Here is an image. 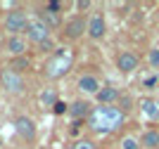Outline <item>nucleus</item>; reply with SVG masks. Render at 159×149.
I'll list each match as a JSON object with an SVG mask.
<instances>
[{
    "label": "nucleus",
    "instance_id": "1",
    "mask_svg": "<svg viewBox=\"0 0 159 149\" xmlns=\"http://www.w3.org/2000/svg\"><path fill=\"white\" fill-rule=\"evenodd\" d=\"M124 118L126 114L119 111V107H93L90 111V116H88V128L93 130V133H100V135H107V133H114V130H119L124 125Z\"/></svg>",
    "mask_w": 159,
    "mask_h": 149
},
{
    "label": "nucleus",
    "instance_id": "2",
    "mask_svg": "<svg viewBox=\"0 0 159 149\" xmlns=\"http://www.w3.org/2000/svg\"><path fill=\"white\" fill-rule=\"evenodd\" d=\"M71 66H74V52L69 47H57L55 55H50L48 62L43 64V73L50 81H60L71 71Z\"/></svg>",
    "mask_w": 159,
    "mask_h": 149
},
{
    "label": "nucleus",
    "instance_id": "3",
    "mask_svg": "<svg viewBox=\"0 0 159 149\" xmlns=\"http://www.w3.org/2000/svg\"><path fill=\"white\" fill-rule=\"evenodd\" d=\"M29 21L31 19H29V14L24 12L21 7H12V10L5 14V19H2V28H5L10 36H24Z\"/></svg>",
    "mask_w": 159,
    "mask_h": 149
},
{
    "label": "nucleus",
    "instance_id": "4",
    "mask_svg": "<svg viewBox=\"0 0 159 149\" xmlns=\"http://www.w3.org/2000/svg\"><path fill=\"white\" fill-rule=\"evenodd\" d=\"M0 88L10 95H24L26 92V78L19 73L10 71V69H0Z\"/></svg>",
    "mask_w": 159,
    "mask_h": 149
},
{
    "label": "nucleus",
    "instance_id": "5",
    "mask_svg": "<svg viewBox=\"0 0 159 149\" xmlns=\"http://www.w3.org/2000/svg\"><path fill=\"white\" fill-rule=\"evenodd\" d=\"M83 33H88V19L83 14H74L71 19H66L62 26V36L66 40H79Z\"/></svg>",
    "mask_w": 159,
    "mask_h": 149
},
{
    "label": "nucleus",
    "instance_id": "6",
    "mask_svg": "<svg viewBox=\"0 0 159 149\" xmlns=\"http://www.w3.org/2000/svg\"><path fill=\"white\" fill-rule=\"evenodd\" d=\"M24 38L29 40V45H38L45 38H50V28L45 24H40L38 19H31L29 26H26V31H24Z\"/></svg>",
    "mask_w": 159,
    "mask_h": 149
},
{
    "label": "nucleus",
    "instance_id": "7",
    "mask_svg": "<svg viewBox=\"0 0 159 149\" xmlns=\"http://www.w3.org/2000/svg\"><path fill=\"white\" fill-rule=\"evenodd\" d=\"M14 133L24 142H33L36 140V121L31 116H17L14 118Z\"/></svg>",
    "mask_w": 159,
    "mask_h": 149
},
{
    "label": "nucleus",
    "instance_id": "8",
    "mask_svg": "<svg viewBox=\"0 0 159 149\" xmlns=\"http://www.w3.org/2000/svg\"><path fill=\"white\" fill-rule=\"evenodd\" d=\"M105 33H107L105 14L102 12H93L90 19H88V36H90L93 40H100V38H105Z\"/></svg>",
    "mask_w": 159,
    "mask_h": 149
},
{
    "label": "nucleus",
    "instance_id": "9",
    "mask_svg": "<svg viewBox=\"0 0 159 149\" xmlns=\"http://www.w3.org/2000/svg\"><path fill=\"white\" fill-rule=\"evenodd\" d=\"M90 111H93V104L88 102V99H74L71 104H69V118L71 121H88V116H90Z\"/></svg>",
    "mask_w": 159,
    "mask_h": 149
},
{
    "label": "nucleus",
    "instance_id": "10",
    "mask_svg": "<svg viewBox=\"0 0 159 149\" xmlns=\"http://www.w3.org/2000/svg\"><path fill=\"white\" fill-rule=\"evenodd\" d=\"M36 19H38L40 24H45L50 31H57V28H62V26H64V21H62V14L52 12L48 5H43V7L38 10V17H36Z\"/></svg>",
    "mask_w": 159,
    "mask_h": 149
},
{
    "label": "nucleus",
    "instance_id": "11",
    "mask_svg": "<svg viewBox=\"0 0 159 149\" xmlns=\"http://www.w3.org/2000/svg\"><path fill=\"white\" fill-rule=\"evenodd\" d=\"M138 55L135 52H131V50H124V52H119V57H116V69H119L121 73H131V71H135L138 69Z\"/></svg>",
    "mask_w": 159,
    "mask_h": 149
},
{
    "label": "nucleus",
    "instance_id": "12",
    "mask_svg": "<svg viewBox=\"0 0 159 149\" xmlns=\"http://www.w3.org/2000/svg\"><path fill=\"white\" fill-rule=\"evenodd\" d=\"M5 50L10 52V57H21L29 52V40L24 36H10L5 40Z\"/></svg>",
    "mask_w": 159,
    "mask_h": 149
},
{
    "label": "nucleus",
    "instance_id": "13",
    "mask_svg": "<svg viewBox=\"0 0 159 149\" xmlns=\"http://www.w3.org/2000/svg\"><path fill=\"white\" fill-rule=\"evenodd\" d=\"M76 88H79V90L83 92V95H98L102 85H100V81H98V78L93 76V73H83V76L79 78V83H76Z\"/></svg>",
    "mask_w": 159,
    "mask_h": 149
},
{
    "label": "nucleus",
    "instance_id": "14",
    "mask_svg": "<svg viewBox=\"0 0 159 149\" xmlns=\"http://www.w3.org/2000/svg\"><path fill=\"white\" fill-rule=\"evenodd\" d=\"M119 97H121V92L116 90L114 85H105V88H100V92L95 95V99H98L100 107H109V104L119 102Z\"/></svg>",
    "mask_w": 159,
    "mask_h": 149
},
{
    "label": "nucleus",
    "instance_id": "15",
    "mask_svg": "<svg viewBox=\"0 0 159 149\" xmlns=\"http://www.w3.org/2000/svg\"><path fill=\"white\" fill-rule=\"evenodd\" d=\"M31 66H33V62H31V57H29V55H21V57H10V62H7V69H10V71H14V73H19V76H24L26 71H31Z\"/></svg>",
    "mask_w": 159,
    "mask_h": 149
},
{
    "label": "nucleus",
    "instance_id": "16",
    "mask_svg": "<svg viewBox=\"0 0 159 149\" xmlns=\"http://www.w3.org/2000/svg\"><path fill=\"white\" fill-rule=\"evenodd\" d=\"M140 147L145 149H159V130H145L140 137Z\"/></svg>",
    "mask_w": 159,
    "mask_h": 149
},
{
    "label": "nucleus",
    "instance_id": "17",
    "mask_svg": "<svg viewBox=\"0 0 159 149\" xmlns=\"http://www.w3.org/2000/svg\"><path fill=\"white\" fill-rule=\"evenodd\" d=\"M57 102H60V99H57L55 88H45V90L40 92V104H43V107H55Z\"/></svg>",
    "mask_w": 159,
    "mask_h": 149
},
{
    "label": "nucleus",
    "instance_id": "18",
    "mask_svg": "<svg viewBox=\"0 0 159 149\" xmlns=\"http://www.w3.org/2000/svg\"><path fill=\"white\" fill-rule=\"evenodd\" d=\"M140 107H143V111H145V116L159 118V107H157V102H154V99H143V102H140Z\"/></svg>",
    "mask_w": 159,
    "mask_h": 149
},
{
    "label": "nucleus",
    "instance_id": "19",
    "mask_svg": "<svg viewBox=\"0 0 159 149\" xmlns=\"http://www.w3.org/2000/svg\"><path fill=\"white\" fill-rule=\"evenodd\" d=\"M36 47H38V52H40V55H55V50H57V43H55V40H52V36H50V38H45L43 43H38Z\"/></svg>",
    "mask_w": 159,
    "mask_h": 149
},
{
    "label": "nucleus",
    "instance_id": "20",
    "mask_svg": "<svg viewBox=\"0 0 159 149\" xmlns=\"http://www.w3.org/2000/svg\"><path fill=\"white\" fill-rule=\"evenodd\" d=\"M71 149H98V144L93 140H88V137H81V140H76L71 144Z\"/></svg>",
    "mask_w": 159,
    "mask_h": 149
},
{
    "label": "nucleus",
    "instance_id": "21",
    "mask_svg": "<svg viewBox=\"0 0 159 149\" xmlns=\"http://www.w3.org/2000/svg\"><path fill=\"white\" fill-rule=\"evenodd\" d=\"M116 107H119V111L128 114V111L133 109V99L128 97V95H121V97H119V102H116Z\"/></svg>",
    "mask_w": 159,
    "mask_h": 149
},
{
    "label": "nucleus",
    "instance_id": "22",
    "mask_svg": "<svg viewBox=\"0 0 159 149\" xmlns=\"http://www.w3.org/2000/svg\"><path fill=\"white\" fill-rule=\"evenodd\" d=\"M121 149H140V140H135V137H124Z\"/></svg>",
    "mask_w": 159,
    "mask_h": 149
},
{
    "label": "nucleus",
    "instance_id": "23",
    "mask_svg": "<svg viewBox=\"0 0 159 149\" xmlns=\"http://www.w3.org/2000/svg\"><path fill=\"white\" fill-rule=\"evenodd\" d=\"M48 7H50V10H52V12H57V14H62V10H66V2H62V0H50V2H48Z\"/></svg>",
    "mask_w": 159,
    "mask_h": 149
},
{
    "label": "nucleus",
    "instance_id": "24",
    "mask_svg": "<svg viewBox=\"0 0 159 149\" xmlns=\"http://www.w3.org/2000/svg\"><path fill=\"white\" fill-rule=\"evenodd\" d=\"M52 111L57 114V116H62V114H66V111H69V104H66V102H62V99H60V102H57V104L52 107Z\"/></svg>",
    "mask_w": 159,
    "mask_h": 149
},
{
    "label": "nucleus",
    "instance_id": "25",
    "mask_svg": "<svg viewBox=\"0 0 159 149\" xmlns=\"http://www.w3.org/2000/svg\"><path fill=\"white\" fill-rule=\"evenodd\" d=\"M150 64H152L154 69H159V50H152V52H150Z\"/></svg>",
    "mask_w": 159,
    "mask_h": 149
},
{
    "label": "nucleus",
    "instance_id": "26",
    "mask_svg": "<svg viewBox=\"0 0 159 149\" xmlns=\"http://www.w3.org/2000/svg\"><path fill=\"white\" fill-rule=\"evenodd\" d=\"M90 7H93L90 0H79V2H76V10H81V12H83V10H90Z\"/></svg>",
    "mask_w": 159,
    "mask_h": 149
},
{
    "label": "nucleus",
    "instance_id": "27",
    "mask_svg": "<svg viewBox=\"0 0 159 149\" xmlns=\"http://www.w3.org/2000/svg\"><path fill=\"white\" fill-rule=\"evenodd\" d=\"M154 83H157V78H154V76H152V78H147V81H145V85H147V88H152Z\"/></svg>",
    "mask_w": 159,
    "mask_h": 149
},
{
    "label": "nucleus",
    "instance_id": "28",
    "mask_svg": "<svg viewBox=\"0 0 159 149\" xmlns=\"http://www.w3.org/2000/svg\"><path fill=\"white\" fill-rule=\"evenodd\" d=\"M0 149H2V137H0Z\"/></svg>",
    "mask_w": 159,
    "mask_h": 149
}]
</instances>
